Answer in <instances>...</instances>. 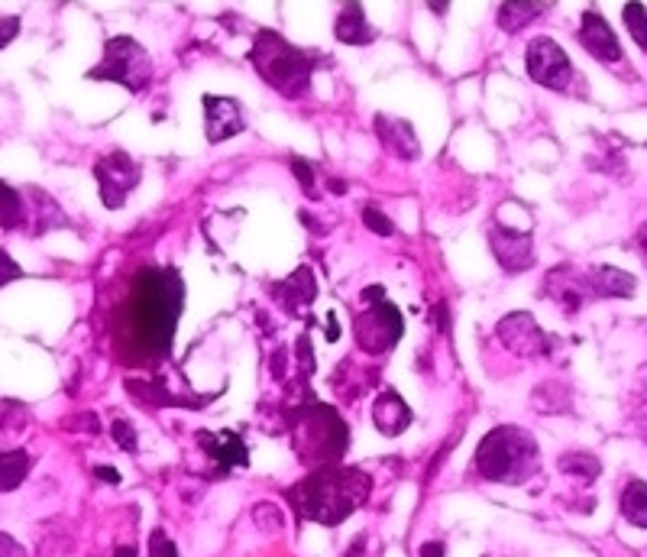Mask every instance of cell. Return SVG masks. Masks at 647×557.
Listing matches in <instances>:
<instances>
[{
    "instance_id": "obj_1",
    "label": "cell",
    "mask_w": 647,
    "mask_h": 557,
    "mask_svg": "<svg viewBox=\"0 0 647 557\" xmlns=\"http://www.w3.org/2000/svg\"><path fill=\"white\" fill-rule=\"evenodd\" d=\"M185 285L175 269H143L120 311V350L127 363H159L172 350Z\"/></svg>"
},
{
    "instance_id": "obj_2",
    "label": "cell",
    "mask_w": 647,
    "mask_h": 557,
    "mask_svg": "<svg viewBox=\"0 0 647 557\" xmlns=\"http://www.w3.org/2000/svg\"><path fill=\"white\" fill-rule=\"evenodd\" d=\"M369 486L373 480L356 467H321L292 489H285V496L301 519L334 528L363 506Z\"/></svg>"
},
{
    "instance_id": "obj_3",
    "label": "cell",
    "mask_w": 647,
    "mask_h": 557,
    "mask_svg": "<svg viewBox=\"0 0 647 557\" xmlns=\"http://www.w3.org/2000/svg\"><path fill=\"white\" fill-rule=\"evenodd\" d=\"M538 441L531 438L525 428L515 425H499L492 428L483 444L476 447V473L489 483H525L534 470H538Z\"/></svg>"
},
{
    "instance_id": "obj_4",
    "label": "cell",
    "mask_w": 647,
    "mask_h": 557,
    "mask_svg": "<svg viewBox=\"0 0 647 557\" xmlns=\"http://www.w3.org/2000/svg\"><path fill=\"white\" fill-rule=\"evenodd\" d=\"M250 62L253 69L263 75L266 85H272L285 98H301L311 88V75L318 56L292 46L288 39H282L272 30H259L250 49Z\"/></svg>"
},
{
    "instance_id": "obj_5",
    "label": "cell",
    "mask_w": 647,
    "mask_h": 557,
    "mask_svg": "<svg viewBox=\"0 0 647 557\" xmlns=\"http://www.w3.org/2000/svg\"><path fill=\"white\" fill-rule=\"evenodd\" d=\"M295 412H298V425H301V434L295 438L298 454L311 460V464H321V467L340 460L343 451H347L350 431L337 418V412L324 409V405H318V402H311L308 409H295Z\"/></svg>"
},
{
    "instance_id": "obj_6",
    "label": "cell",
    "mask_w": 647,
    "mask_h": 557,
    "mask_svg": "<svg viewBox=\"0 0 647 557\" xmlns=\"http://www.w3.org/2000/svg\"><path fill=\"white\" fill-rule=\"evenodd\" d=\"M94 81H117L127 91L140 94L149 81H153V59L146 56V49L130 36H114L107 39L104 59L88 72Z\"/></svg>"
},
{
    "instance_id": "obj_7",
    "label": "cell",
    "mask_w": 647,
    "mask_h": 557,
    "mask_svg": "<svg viewBox=\"0 0 647 557\" xmlns=\"http://www.w3.org/2000/svg\"><path fill=\"white\" fill-rule=\"evenodd\" d=\"M353 331H356L360 350H366L369 357H379V353H389L398 341H402L405 321H402V311L395 305L382 302L373 308H363L353 321Z\"/></svg>"
},
{
    "instance_id": "obj_8",
    "label": "cell",
    "mask_w": 647,
    "mask_h": 557,
    "mask_svg": "<svg viewBox=\"0 0 647 557\" xmlns=\"http://www.w3.org/2000/svg\"><path fill=\"white\" fill-rule=\"evenodd\" d=\"M525 65H528L531 81H538L541 88H550V91H567L570 78H573L570 56L554 43V39H547V36L531 39Z\"/></svg>"
},
{
    "instance_id": "obj_9",
    "label": "cell",
    "mask_w": 647,
    "mask_h": 557,
    "mask_svg": "<svg viewBox=\"0 0 647 557\" xmlns=\"http://www.w3.org/2000/svg\"><path fill=\"white\" fill-rule=\"evenodd\" d=\"M94 179H98V188H101V201L110 211H117V208H123V201H127L133 188L140 185L143 172L127 153H120L117 149V153L98 159V166H94Z\"/></svg>"
},
{
    "instance_id": "obj_10",
    "label": "cell",
    "mask_w": 647,
    "mask_h": 557,
    "mask_svg": "<svg viewBox=\"0 0 647 557\" xmlns=\"http://www.w3.org/2000/svg\"><path fill=\"white\" fill-rule=\"evenodd\" d=\"M489 247L505 273H525V269L534 266V240L528 230H508V227L492 224Z\"/></svg>"
},
{
    "instance_id": "obj_11",
    "label": "cell",
    "mask_w": 647,
    "mask_h": 557,
    "mask_svg": "<svg viewBox=\"0 0 647 557\" xmlns=\"http://www.w3.org/2000/svg\"><path fill=\"white\" fill-rule=\"evenodd\" d=\"M544 295L554 298L567 315H576L589 298H596L593 285H589V273H576L573 266L550 269L547 279H544Z\"/></svg>"
},
{
    "instance_id": "obj_12",
    "label": "cell",
    "mask_w": 647,
    "mask_h": 557,
    "mask_svg": "<svg viewBox=\"0 0 647 557\" xmlns=\"http://www.w3.org/2000/svg\"><path fill=\"white\" fill-rule=\"evenodd\" d=\"M499 341L518 353V357H538V353H550V337L538 328V321L525 311L508 315L499 321Z\"/></svg>"
},
{
    "instance_id": "obj_13",
    "label": "cell",
    "mask_w": 647,
    "mask_h": 557,
    "mask_svg": "<svg viewBox=\"0 0 647 557\" xmlns=\"http://www.w3.org/2000/svg\"><path fill=\"white\" fill-rule=\"evenodd\" d=\"M204 124H208V143H224L246 130L243 107L233 98L204 94Z\"/></svg>"
},
{
    "instance_id": "obj_14",
    "label": "cell",
    "mask_w": 647,
    "mask_h": 557,
    "mask_svg": "<svg viewBox=\"0 0 647 557\" xmlns=\"http://www.w3.org/2000/svg\"><path fill=\"white\" fill-rule=\"evenodd\" d=\"M580 43L593 59L599 62H618L622 59V46H618V36L612 33V26L605 23L596 10L583 13V23H580Z\"/></svg>"
},
{
    "instance_id": "obj_15",
    "label": "cell",
    "mask_w": 647,
    "mask_h": 557,
    "mask_svg": "<svg viewBox=\"0 0 647 557\" xmlns=\"http://www.w3.org/2000/svg\"><path fill=\"white\" fill-rule=\"evenodd\" d=\"M373 127L379 133L382 146L395 153L398 159H418L421 156V143L415 137V130H411L408 120H398V117H389V114H376Z\"/></svg>"
},
{
    "instance_id": "obj_16",
    "label": "cell",
    "mask_w": 647,
    "mask_h": 557,
    "mask_svg": "<svg viewBox=\"0 0 647 557\" xmlns=\"http://www.w3.org/2000/svg\"><path fill=\"white\" fill-rule=\"evenodd\" d=\"M198 444L211 454L214 464H220V473H227L230 467H250V451H246V444L233 431H201Z\"/></svg>"
},
{
    "instance_id": "obj_17",
    "label": "cell",
    "mask_w": 647,
    "mask_h": 557,
    "mask_svg": "<svg viewBox=\"0 0 647 557\" xmlns=\"http://www.w3.org/2000/svg\"><path fill=\"white\" fill-rule=\"evenodd\" d=\"M269 295L279 298V302L285 305V311H292V315H295V311L308 308L314 302V295H318V282H314V273L308 266H298L285 282L269 285Z\"/></svg>"
},
{
    "instance_id": "obj_18",
    "label": "cell",
    "mask_w": 647,
    "mask_h": 557,
    "mask_svg": "<svg viewBox=\"0 0 647 557\" xmlns=\"http://www.w3.org/2000/svg\"><path fill=\"white\" fill-rule=\"evenodd\" d=\"M373 425L385 434V438H398V434L411 425L408 405L395 389H385L382 396L373 402Z\"/></svg>"
},
{
    "instance_id": "obj_19",
    "label": "cell",
    "mask_w": 647,
    "mask_h": 557,
    "mask_svg": "<svg viewBox=\"0 0 647 557\" xmlns=\"http://www.w3.org/2000/svg\"><path fill=\"white\" fill-rule=\"evenodd\" d=\"M589 285H593L596 298H631L635 295V276L615 266H596L589 269Z\"/></svg>"
},
{
    "instance_id": "obj_20",
    "label": "cell",
    "mask_w": 647,
    "mask_h": 557,
    "mask_svg": "<svg viewBox=\"0 0 647 557\" xmlns=\"http://www.w3.org/2000/svg\"><path fill=\"white\" fill-rule=\"evenodd\" d=\"M334 33H337L340 43H347V46H369V43H376V30L366 23L363 4H347V7H343V13L337 17Z\"/></svg>"
},
{
    "instance_id": "obj_21",
    "label": "cell",
    "mask_w": 647,
    "mask_h": 557,
    "mask_svg": "<svg viewBox=\"0 0 647 557\" xmlns=\"http://www.w3.org/2000/svg\"><path fill=\"white\" fill-rule=\"evenodd\" d=\"M30 467L33 460L26 451H0V493H13V489H20L23 480L30 477Z\"/></svg>"
},
{
    "instance_id": "obj_22",
    "label": "cell",
    "mask_w": 647,
    "mask_h": 557,
    "mask_svg": "<svg viewBox=\"0 0 647 557\" xmlns=\"http://www.w3.org/2000/svg\"><path fill=\"white\" fill-rule=\"evenodd\" d=\"M622 515L638 528H647V483L631 480L622 489Z\"/></svg>"
},
{
    "instance_id": "obj_23",
    "label": "cell",
    "mask_w": 647,
    "mask_h": 557,
    "mask_svg": "<svg viewBox=\"0 0 647 557\" xmlns=\"http://www.w3.org/2000/svg\"><path fill=\"white\" fill-rule=\"evenodd\" d=\"M26 224V205L23 195L13 185L0 182V227L4 230H17Z\"/></svg>"
},
{
    "instance_id": "obj_24",
    "label": "cell",
    "mask_w": 647,
    "mask_h": 557,
    "mask_svg": "<svg viewBox=\"0 0 647 557\" xmlns=\"http://www.w3.org/2000/svg\"><path fill=\"white\" fill-rule=\"evenodd\" d=\"M544 4H502L499 7V26L508 33H518L521 26L531 23L538 13H544Z\"/></svg>"
},
{
    "instance_id": "obj_25",
    "label": "cell",
    "mask_w": 647,
    "mask_h": 557,
    "mask_svg": "<svg viewBox=\"0 0 647 557\" xmlns=\"http://www.w3.org/2000/svg\"><path fill=\"white\" fill-rule=\"evenodd\" d=\"M560 470L570 473V477H576V480H583V483H593L602 467H599V460L593 454L576 451V454H563L560 457Z\"/></svg>"
},
{
    "instance_id": "obj_26",
    "label": "cell",
    "mask_w": 647,
    "mask_h": 557,
    "mask_svg": "<svg viewBox=\"0 0 647 557\" xmlns=\"http://www.w3.org/2000/svg\"><path fill=\"white\" fill-rule=\"evenodd\" d=\"M253 522H256L259 532H266V535L282 532V512H279V506H272V502H256Z\"/></svg>"
},
{
    "instance_id": "obj_27",
    "label": "cell",
    "mask_w": 647,
    "mask_h": 557,
    "mask_svg": "<svg viewBox=\"0 0 647 557\" xmlns=\"http://www.w3.org/2000/svg\"><path fill=\"white\" fill-rule=\"evenodd\" d=\"M625 23H628V33L635 36V43L647 52V10L641 4H625Z\"/></svg>"
},
{
    "instance_id": "obj_28",
    "label": "cell",
    "mask_w": 647,
    "mask_h": 557,
    "mask_svg": "<svg viewBox=\"0 0 647 557\" xmlns=\"http://www.w3.org/2000/svg\"><path fill=\"white\" fill-rule=\"evenodd\" d=\"M110 438H114V444H120L127 454H136V447H140V444H136L133 425H130V421H123V418H117L114 425H110Z\"/></svg>"
},
{
    "instance_id": "obj_29",
    "label": "cell",
    "mask_w": 647,
    "mask_h": 557,
    "mask_svg": "<svg viewBox=\"0 0 647 557\" xmlns=\"http://www.w3.org/2000/svg\"><path fill=\"white\" fill-rule=\"evenodd\" d=\"M363 224H366L369 230H376L379 237H392V234H395V224H392L389 217H385L379 208H373V205L363 208Z\"/></svg>"
},
{
    "instance_id": "obj_30",
    "label": "cell",
    "mask_w": 647,
    "mask_h": 557,
    "mask_svg": "<svg viewBox=\"0 0 647 557\" xmlns=\"http://www.w3.org/2000/svg\"><path fill=\"white\" fill-rule=\"evenodd\" d=\"M292 172H295V179L301 182V188H305V195L308 198H318V188H314V172L308 166V159L292 156Z\"/></svg>"
},
{
    "instance_id": "obj_31",
    "label": "cell",
    "mask_w": 647,
    "mask_h": 557,
    "mask_svg": "<svg viewBox=\"0 0 647 557\" xmlns=\"http://www.w3.org/2000/svg\"><path fill=\"white\" fill-rule=\"evenodd\" d=\"M149 557H178L175 541L165 535L162 528H156V532L149 535Z\"/></svg>"
},
{
    "instance_id": "obj_32",
    "label": "cell",
    "mask_w": 647,
    "mask_h": 557,
    "mask_svg": "<svg viewBox=\"0 0 647 557\" xmlns=\"http://www.w3.org/2000/svg\"><path fill=\"white\" fill-rule=\"evenodd\" d=\"M17 279H23L20 263L13 260L7 250H0V289H4V285H10V282H17Z\"/></svg>"
},
{
    "instance_id": "obj_33",
    "label": "cell",
    "mask_w": 647,
    "mask_h": 557,
    "mask_svg": "<svg viewBox=\"0 0 647 557\" xmlns=\"http://www.w3.org/2000/svg\"><path fill=\"white\" fill-rule=\"evenodd\" d=\"M17 36H20V17H4V20H0V49H7Z\"/></svg>"
},
{
    "instance_id": "obj_34",
    "label": "cell",
    "mask_w": 647,
    "mask_h": 557,
    "mask_svg": "<svg viewBox=\"0 0 647 557\" xmlns=\"http://www.w3.org/2000/svg\"><path fill=\"white\" fill-rule=\"evenodd\" d=\"M0 557H26V551H23V545H17L10 535H4L0 532Z\"/></svg>"
},
{
    "instance_id": "obj_35",
    "label": "cell",
    "mask_w": 647,
    "mask_h": 557,
    "mask_svg": "<svg viewBox=\"0 0 647 557\" xmlns=\"http://www.w3.org/2000/svg\"><path fill=\"white\" fill-rule=\"evenodd\" d=\"M17 412H20V405H17V402L0 399V431L10 428V421H13V415H17Z\"/></svg>"
},
{
    "instance_id": "obj_36",
    "label": "cell",
    "mask_w": 647,
    "mask_h": 557,
    "mask_svg": "<svg viewBox=\"0 0 647 557\" xmlns=\"http://www.w3.org/2000/svg\"><path fill=\"white\" fill-rule=\"evenodd\" d=\"M447 554V548L440 545V541H428V545H421V551H418V557H444Z\"/></svg>"
},
{
    "instance_id": "obj_37",
    "label": "cell",
    "mask_w": 647,
    "mask_h": 557,
    "mask_svg": "<svg viewBox=\"0 0 647 557\" xmlns=\"http://www.w3.org/2000/svg\"><path fill=\"white\" fill-rule=\"evenodd\" d=\"M635 428H638V434H641L644 444H647V402H644L641 409L635 412Z\"/></svg>"
},
{
    "instance_id": "obj_38",
    "label": "cell",
    "mask_w": 647,
    "mask_h": 557,
    "mask_svg": "<svg viewBox=\"0 0 647 557\" xmlns=\"http://www.w3.org/2000/svg\"><path fill=\"white\" fill-rule=\"evenodd\" d=\"M94 477H101V480H107V483H120V473L110 470V467H98V470H94Z\"/></svg>"
},
{
    "instance_id": "obj_39",
    "label": "cell",
    "mask_w": 647,
    "mask_h": 557,
    "mask_svg": "<svg viewBox=\"0 0 647 557\" xmlns=\"http://www.w3.org/2000/svg\"><path fill=\"white\" fill-rule=\"evenodd\" d=\"M363 551H366V535H360L353 541V548L347 551V557H363Z\"/></svg>"
},
{
    "instance_id": "obj_40",
    "label": "cell",
    "mask_w": 647,
    "mask_h": 557,
    "mask_svg": "<svg viewBox=\"0 0 647 557\" xmlns=\"http://www.w3.org/2000/svg\"><path fill=\"white\" fill-rule=\"evenodd\" d=\"M635 243H638V250L647 256V224H641L638 227V234H635Z\"/></svg>"
},
{
    "instance_id": "obj_41",
    "label": "cell",
    "mask_w": 647,
    "mask_h": 557,
    "mask_svg": "<svg viewBox=\"0 0 647 557\" xmlns=\"http://www.w3.org/2000/svg\"><path fill=\"white\" fill-rule=\"evenodd\" d=\"M327 321H330V331H327V341H337V337H340V328H337V318H334V315H327Z\"/></svg>"
},
{
    "instance_id": "obj_42",
    "label": "cell",
    "mask_w": 647,
    "mask_h": 557,
    "mask_svg": "<svg viewBox=\"0 0 647 557\" xmlns=\"http://www.w3.org/2000/svg\"><path fill=\"white\" fill-rule=\"evenodd\" d=\"M114 557H136V548L133 545H123V548L114 551Z\"/></svg>"
},
{
    "instance_id": "obj_43",
    "label": "cell",
    "mask_w": 647,
    "mask_h": 557,
    "mask_svg": "<svg viewBox=\"0 0 647 557\" xmlns=\"http://www.w3.org/2000/svg\"><path fill=\"white\" fill-rule=\"evenodd\" d=\"M330 192H337V195H343V192H347V185H343V182H330Z\"/></svg>"
}]
</instances>
